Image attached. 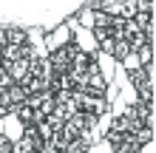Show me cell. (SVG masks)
Wrapping results in <instances>:
<instances>
[{
    "mask_svg": "<svg viewBox=\"0 0 156 153\" xmlns=\"http://www.w3.org/2000/svg\"><path fill=\"white\" fill-rule=\"evenodd\" d=\"M6 48V26H0V51Z\"/></svg>",
    "mask_w": 156,
    "mask_h": 153,
    "instance_id": "cell-5",
    "label": "cell"
},
{
    "mask_svg": "<svg viewBox=\"0 0 156 153\" xmlns=\"http://www.w3.org/2000/svg\"><path fill=\"white\" fill-rule=\"evenodd\" d=\"M26 43H29L26 26H6V46H26Z\"/></svg>",
    "mask_w": 156,
    "mask_h": 153,
    "instance_id": "cell-2",
    "label": "cell"
},
{
    "mask_svg": "<svg viewBox=\"0 0 156 153\" xmlns=\"http://www.w3.org/2000/svg\"><path fill=\"white\" fill-rule=\"evenodd\" d=\"M0 153H12V142L6 136H0Z\"/></svg>",
    "mask_w": 156,
    "mask_h": 153,
    "instance_id": "cell-4",
    "label": "cell"
},
{
    "mask_svg": "<svg viewBox=\"0 0 156 153\" xmlns=\"http://www.w3.org/2000/svg\"><path fill=\"white\" fill-rule=\"evenodd\" d=\"M128 54H131V48H128V40H119V43H114V51H111V57L116 60V62H122Z\"/></svg>",
    "mask_w": 156,
    "mask_h": 153,
    "instance_id": "cell-3",
    "label": "cell"
},
{
    "mask_svg": "<svg viewBox=\"0 0 156 153\" xmlns=\"http://www.w3.org/2000/svg\"><path fill=\"white\" fill-rule=\"evenodd\" d=\"M3 71L12 77V82H26V79H29V60L9 62V65H3Z\"/></svg>",
    "mask_w": 156,
    "mask_h": 153,
    "instance_id": "cell-1",
    "label": "cell"
}]
</instances>
